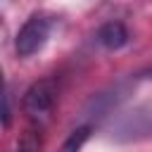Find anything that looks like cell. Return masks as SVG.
Returning a JSON list of instances; mask_svg holds the SVG:
<instances>
[{"mask_svg": "<svg viewBox=\"0 0 152 152\" xmlns=\"http://www.w3.org/2000/svg\"><path fill=\"white\" fill-rule=\"evenodd\" d=\"M150 71H152V69H150Z\"/></svg>", "mask_w": 152, "mask_h": 152, "instance_id": "obj_7", "label": "cell"}, {"mask_svg": "<svg viewBox=\"0 0 152 152\" xmlns=\"http://www.w3.org/2000/svg\"><path fill=\"white\" fill-rule=\"evenodd\" d=\"M88 138H90V126H81V128H76V131L64 140V145H62L57 152H78Z\"/></svg>", "mask_w": 152, "mask_h": 152, "instance_id": "obj_5", "label": "cell"}, {"mask_svg": "<svg viewBox=\"0 0 152 152\" xmlns=\"http://www.w3.org/2000/svg\"><path fill=\"white\" fill-rule=\"evenodd\" d=\"M112 135L116 140H142L152 138V100L142 102L112 124Z\"/></svg>", "mask_w": 152, "mask_h": 152, "instance_id": "obj_1", "label": "cell"}, {"mask_svg": "<svg viewBox=\"0 0 152 152\" xmlns=\"http://www.w3.org/2000/svg\"><path fill=\"white\" fill-rule=\"evenodd\" d=\"M97 40L107 50H119L128 43V31L121 21H107L97 28Z\"/></svg>", "mask_w": 152, "mask_h": 152, "instance_id": "obj_4", "label": "cell"}, {"mask_svg": "<svg viewBox=\"0 0 152 152\" xmlns=\"http://www.w3.org/2000/svg\"><path fill=\"white\" fill-rule=\"evenodd\" d=\"M57 102V81L55 78H40L36 81L21 97V109L28 119L40 121L48 119L52 107Z\"/></svg>", "mask_w": 152, "mask_h": 152, "instance_id": "obj_2", "label": "cell"}, {"mask_svg": "<svg viewBox=\"0 0 152 152\" xmlns=\"http://www.w3.org/2000/svg\"><path fill=\"white\" fill-rule=\"evenodd\" d=\"M50 28H52V19L48 14H33L24 21V26L17 33V52L19 57H31L33 52H38L45 40L50 38Z\"/></svg>", "mask_w": 152, "mask_h": 152, "instance_id": "obj_3", "label": "cell"}, {"mask_svg": "<svg viewBox=\"0 0 152 152\" xmlns=\"http://www.w3.org/2000/svg\"><path fill=\"white\" fill-rule=\"evenodd\" d=\"M38 147H40V135L31 128V131H26V133L17 140V145H14L12 152H36Z\"/></svg>", "mask_w": 152, "mask_h": 152, "instance_id": "obj_6", "label": "cell"}]
</instances>
